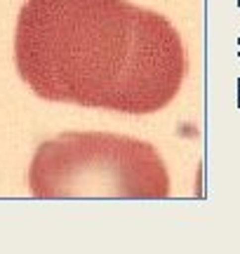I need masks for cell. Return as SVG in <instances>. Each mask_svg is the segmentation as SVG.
<instances>
[{"label": "cell", "instance_id": "obj_1", "mask_svg": "<svg viewBox=\"0 0 240 254\" xmlns=\"http://www.w3.org/2000/svg\"><path fill=\"white\" fill-rule=\"evenodd\" d=\"M14 64L40 99L146 116L186 75V52L163 14L127 0H28Z\"/></svg>", "mask_w": 240, "mask_h": 254}, {"label": "cell", "instance_id": "obj_2", "mask_svg": "<svg viewBox=\"0 0 240 254\" xmlns=\"http://www.w3.org/2000/svg\"><path fill=\"white\" fill-rule=\"evenodd\" d=\"M36 198H129L170 195V174L146 141L106 132H66L38 146L28 170Z\"/></svg>", "mask_w": 240, "mask_h": 254}]
</instances>
